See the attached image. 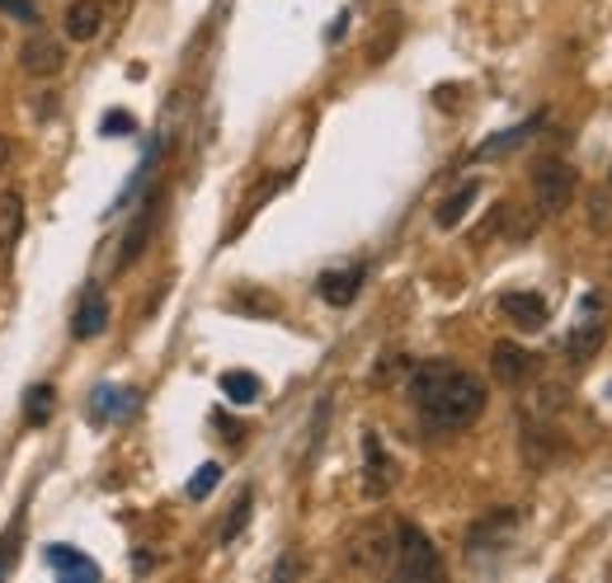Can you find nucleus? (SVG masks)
<instances>
[{"label":"nucleus","mask_w":612,"mask_h":583,"mask_svg":"<svg viewBox=\"0 0 612 583\" xmlns=\"http://www.w3.org/2000/svg\"><path fill=\"white\" fill-rule=\"evenodd\" d=\"M104 330H109V301H104V292H86L81 306H76L71 334L76 339H100Z\"/></svg>","instance_id":"9d476101"},{"label":"nucleus","mask_w":612,"mask_h":583,"mask_svg":"<svg viewBox=\"0 0 612 583\" xmlns=\"http://www.w3.org/2000/svg\"><path fill=\"white\" fill-rule=\"evenodd\" d=\"M52 386H33L29 391V400H24V419H29V424H43V419H48V410H52Z\"/></svg>","instance_id":"a211bd4d"},{"label":"nucleus","mask_w":612,"mask_h":583,"mask_svg":"<svg viewBox=\"0 0 612 583\" xmlns=\"http://www.w3.org/2000/svg\"><path fill=\"white\" fill-rule=\"evenodd\" d=\"M500 315L509 320L513 330H523V334L546 330V301L538 292H504L500 296Z\"/></svg>","instance_id":"6e6552de"},{"label":"nucleus","mask_w":612,"mask_h":583,"mask_svg":"<svg viewBox=\"0 0 612 583\" xmlns=\"http://www.w3.org/2000/svg\"><path fill=\"white\" fill-rule=\"evenodd\" d=\"M608 184H612V170H608Z\"/></svg>","instance_id":"5701e85b"},{"label":"nucleus","mask_w":612,"mask_h":583,"mask_svg":"<svg viewBox=\"0 0 612 583\" xmlns=\"http://www.w3.org/2000/svg\"><path fill=\"white\" fill-rule=\"evenodd\" d=\"M217 480H222V466H212V461H208V466H199V475L189 480V499H203Z\"/></svg>","instance_id":"aec40b11"},{"label":"nucleus","mask_w":612,"mask_h":583,"mask_svg":"<svg viewBox=\"0 0 612 583\" xmlns=\"http://www.w3.org/2000/svg\"><path fill=\"white\" fill-rule=\"evenodd\" d=\"M222 391L231 405H254L260 400V376H250V372H227L222 376Z\"/></svg>","instance_id":"dca6fc26"},{"label":"nucleus","mask_w":612,"mask_h":583,"mask_svg":"<svg viewBox=\"0 0 612 583\" xmlns=\"http://www.w3.org/2000/svg\"><path fill=\"white\" fill-rule=\"evenodd\" d=\"M490 372H495V381H504V386H523V381L538 372V358H532L523 344L500 339V344L490 349Z\"/></svg>","instance_id":"0eeeda50"},{"label":"nucleus","mask_w":612,"mask_h":583,"mask_svg":"<svg viewBox=\"0 0 612 583\" xmlns=\"http://www.w3.org/2000/svg\"><path fill=\"white\" fill-rule=\"evenodd\" d=\"M405 391L420 410L424 429L433 433H458L466 424H476L485 410V381L476 372H462L452 363H420L410 368Z\"/></svg>","instance_id":"f257e3e1"},{"label":"nucleus","mask_w":612,"mask_h":583,"mask_svg":"<svg viewBox=\"0 0 612 583\" xmlns=\"http://www.w3.org/2000/svg\"><path fill=\"white\" fill-rule=\"evenodd\" d=\"M363 288V269L353 264V269H330L321 273V283H315V292H321V301H330V306H349L353 296H359Z\"/></svg>","instance_id":"9b49d317"},{"label":"nucleus","mask_w":612,"mask_h":583,"mask_svg":"<svg viewBox=\"0 0 612 583\" xmlns=\"http://www.w3.org/2000/svg\"><path fill=\"white\" fill-rule=\"evenodd\" d=\"M10 155H14V147H10V137H0V170L10 165Z\"/></svg>","instance_id":"4be33fe9"},{"label":"nucleus","mask_w":612,"mask_h":583,"mask_svg":"<svg viewBox=\"0 0 612 583\" xmlns=\"http://www.w3.org/2000/svg\"><path fill=\"white\" fill-rule=\"evenodd\" d=\"M349 560L359 570H387L391 560H397V532L382 527V522H372V527H363L359 536H353Z\"/></svg>","instance_id":"423d86ee"},{"label":"nucleus","mask_w":612,"mask_h":583,"mask_svg":"<svg viewBox=\"0 0 612 583\" xmlns=\"http://www.w3.org/2000/svg\"><path fill=\"white\" fill-rule=\"evenodd\" d=\"M19 235H24V198L10 189L0 193V254H10L19 245Z\"/></svg>","instance_id":"f8f14e48"},{"label":"nucleus","mask_w":612,"mask_h":583,"mask_svg":"<svg viewBox=\"0 0 612 583\" xmlns=\"http://www.w3.org/2000/svg\"><path fill=\"white\" fill-rule=\"evenodd\" d=\"M245 522H250V494H241V499H235V509H231L227 527H222V541H235V532H241Z\"/></svg>","instance_id":"412c9836"},{"label":"nucleus","mask_w":612,"mask_h":583,"mask_svg":"<svg viewBox=\"0 0 612 583\" xmlns=\"http://www.w3.org/2000/svg\"><path fill=\"white\" fill-rule=\"evenodd\" d=\"M67 67V43L57 33H33L24 48H19V71L33 80H52Z\"/></svg>","instance_id":"39448f33"},{"label":"nucleus","mask_w":612,"mask_h":583,"mask_svg":"<svg viewBox=\"0 0 612 583\" xmlns=\"http://www.w3.org/2000/svg\"><path fill=\"white\" fill-rule=\"evenodd\" d=\"M603 339H608V306H603V296L599 292H589L580 301V320H575V330L565 334V358L570 363H584V358H594L603 349Z\"/></svg>","instance_id":"7ed1b4c3"},{"label":"nucleus","mask_w":612,"mask_h":583,"mask_svg":"<svg viewBox=\"0 0 612 583\" xmlns=\"http://www.w3.org/2000/svg\"><path fill=\"white\" fill-rule=\"evenodd\" d=\"M62 29L71 43H94L104 29V10H100V0H71L67 6V19H62Z\"/></svg>","instance_id":"1a4fd4ad"},{"label":"nucleus","mask_w":612,"mask_h":583,"mask_svg":"<svg viewBox=\"0 0 612 583\" xmlns=\"http://www.w3.org/2000/svg\"><path fill=\"white\" fill-rule=\"evenodd\" d=\"M48 565H52V570H62V574H81V579L94 574L90 560H81V555L67 551V546H52V551H48Z\"/></svg>","instance_id":"f3484780"},{"label":"nucleus","mask_w":612,"mask_h":583,"mask_svg":"<svg viewBox=\"0 0 612 583\" xmlns=\"http://www.w3.org/2000/svg\"><path fill=\"white\" fill-rule=\"evenodd\" d=\"M0 14L19 19V24H38V6H33V0H0Z\"/></svg>","instance_id":"6ab92c4d"},{"label":"nucleus","mask_w":612,"mask_h":583,"mask_svg":"<svg viewBox=\"0 0 612 583\" xmlns=\"http://www.w3.org/2000/svg\"><path fill=\"white\" fill-rule=\"evenodd\" d=\"M397 574L401 579H433L439 574V546H433L414 522H401L397 527Z\"/></svg>","instance_id":"20e7f679"},{"label":"nucleus","mask_w":612,"mask_h":583,"mask_svg":"<svg viewBox=\"0 0 612 583\" xmlns=\"http://www.w3.org/2000/svg\"><path fill=\"white\" fill-rule=\"evenodd\" d=\"M575 189H580V179H575V165H570V160L546 155L532 165V203H538V212H546V217L565 212L575 203Z\"/></svg>","instance_id":"f03ea898"},{"label":"nucleus","mask_w":612,"mask_h":583,"mask_svg":"<svg viewBox=\"0 0 612 583\" xmlns=\"http://www.w3.org/2000/svg\"><path fill=\"white\" fill-rule=\"evenodd\" d=\"M363 452H368V494H387L391 466H387V456H382V442L368 433V438H363Z\"/></svg>","instance_id":"ddd939ff"},{"label":"nucleus","mask_w":612,"mask_h":583,"mask_svg":"<svg viewBox=\"0 0 612 583\" xmlns=\"http://www.w3.org/2000/svg\"><path fill=\"white\" fill-rule=\"evenodd\" d=\"M151 221H155V203H147V212L137 217V227L128 231V240H123V254H118V269H128L137 254L147 250V235H151Z\"/></svg>","instance_id":"2eb2a0df"},{"label":"nucleus","mask_w":612,"mask_h":583,"mask_svg":"<svg viewBox=\"0 0 612 583\" xmlns=\"http://www.w3.org/2000/svg\"><path fill=\"white\" fill-rule=\"evenodd\" d=\"M476 193H481V184H476V179H471V184H462V189L452 193L448 203L439 208V227H443V231H452V227H458V221L466 217V208L476 203Z\"/></svg>","instance_id":"4468645a"}]
</instances>
